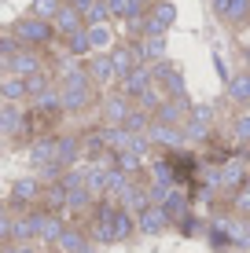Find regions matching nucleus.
Instances as JSON below:
<instances>
[{
  "label": "nucleus",
  "instance_id": "obj_9",
  "mask_svg": "<svg viewBox=\"0 0 250 253\" xmlns=\"http://www.w3.org/2000/svg\"><path fill=\"white\" fill-rule=\"evenodd\" d=\"M41 195H45V187H41L37 176H22V180L11 184V206H30V202H37Z\"/></svg>",
  "mask_w": 250,
  "mask_h": 253
},
{
  "label": "nucleus",
  "instance_id": "obj_36",
  "mask_svg": "<svg viewBox=\"0 0 250 253\" xmlns=\"http://www.w3.org/2000/svg\"><path fill=\"white\" fill-rule=\"evenodd\" d=\"M66 4V0H33V4H30V15H37V19H55V15H59V7H63Z\"/></svg>",
  "mask_w": 250,
  "mask_h": 253
},
{
  "label": "nucleus",
  "instance_id": "obj_10",
  "mask_svg": "<svg viewBox=\"0 0 250 253\" xmlns=\"http://www.w3.org/2000/svg\"><path fill=\"white\" fill-rule=\"evenodd\" d=\"M110 63H114V74H118V81L129 74V70H136L140 66V55H136V48L133 44H110Z\"/></svg>",
  "mask_w": 250,
  "mask_h": 253
},
{
  "label": "nucleus",
  "instance_id": "obj_28",
  "mask_svg": "<svg viewBox=\"0 0 250 253\" xmlns=\"http://www.w3.org/2000/svg\"><path fill=\"white\" fill-rule=\"evenodd\" d=\"M151 121H154L151 110L133 107V110H129V118H125V128H129V132H148V128H151Z\"/></svg>",
  "mask_w": 250,
  "mask_h": 253
},
{
  "label": "nucleus",
  "instance_id": "obj_39",
  "mask_svg": "<svg viewBox=\"0 0 250 253\" xmlns=\"http://www.w3.org/2000/svg\"><path fill=\"white\" fill-rule=\"evenodd\" d=\"M48 88H51V77L45 74V70H37V74L26 77V92H30V95H41V92H48Z\"/></svg>",
  "mask_w": 250,
  "mask_h": 253
},
{
  "label": "nucleus",
  "instance_id": "obj_37",
  "mask_svg": "<svg viewBox=\"0 0 250 253\" xmlns=\"http://www.w3.org/2000/svg\"><path fill=\"white\" fill-rule=\"evenodd\" d=\"M158 84H162V88H166V95H188V88H184V74H180L177 66L169 70V74L162 77Z\"/></svg>",
  "mask_w": 250,
  "mask_h": 253
},
{
  "label": "nucleus",
  "instance_id": "obj_24",
  "mask_svg": "<svg viewBox=\"0 0 250 253\" xmlns=\"http://www.w3.org/2000/svg\"><path fill=\"white\" fill-rule=\"evenodd\" d=\"M228 26H243L250 22V0H228V7H225V15H221Z\"/></svg>",
  "mask_w": 250,
  "mask_h": 253
},
{
  "label": "nucleus",
  "instance_id": "obj_40",
  "mask_svg": "<svg viewBox=\"0 0 250 253\" xmlns=\"http://www.w3.org/2000/svg\"><path fill=\"white\" fill-rule=\"evenodd\" d=\"M232 136H236L239 143H250V114H239L232 121Z\"/></svg>",
  "mask_w": 250,
  "mask_h": 253
},
{
  "label": "nucleus",
  "instance_id": "obj_46",
  "mask_svg": "<svg viewBox=\"0 0 250 253\" xmlns=\"http://www.w3.org/2000/svg\"><path fill=\"white\" fill-rule=\"evenodd\" d=\"M210 7H213V15L221 19V15H225V7H228V0H210Z\"/></svg>",
  "mask_w": 250,
  "mask_h": 253
},
{
  "label": "nucleus",
  "instance_id": "obj_2",
  "mask_svg": "<svg viewBox=\"0 0 250 253\" xmlns=\"http://www.w3.org/2000/svg\"><path fill=\"white\" fill-rule=\"evenodd\" d=\"M188 114H192L188 95H166V99H162V107L154 110V121H166V125H184Z\"/></svg>",
  "mask_w": 250,
  "mask_h": 253
},
{
  "label": "nucleus",
  "instance_id": "obj_34",
  "mask_svg": "<svg viewBox=\"0 0 250 253\" xmlns=\"http://www.w3.org/2000/svg\"><path fill=\"white\" fill-rule=\"evenodd\" d=\"M221 184H225V187H243L247 184V169L239 162H228L225 169H221Z\"/></svg>",
  "mask_w": 250,
  "mask_h": 253
},
{
  "label": "nucleus",
  "instance_id": "obj_13",
  "mask_svg": "<svg viewBox=\"0 0 250 253\" xmlns=\"http://www.w3.org/2000/svg\"><path fill=\"white\" fill-rule=\"evenodd\" d=\"M26 77H19V74H11V70H4L0 74V99L4 103H19V99H26Z\"/></svg>",
  "mask_w": 250,
  "mask_h": 253
},
{
  "label": "nucleus",
  "instance_id": "obj_44",
  "mask_svg": "<svg viewBox=\"0 0 250 253\" xmlns=\"http://www.w3.org/2000/svg\"><path fill=\"white\" fill-rule=\"evenodd\" d=\"M154 184H166V187H173V169H169L166 162H158V165H154Z\"/></svg>",
  "mask_w": 250,
  "mask_h": 253
},
{
  "label": "nucleus",
  "instance_id": "obj_1",
  "mask_svg": "<svg viewBox=\"0 0 250 253\" xmlns=\"http://www.w3.org/2000/svg\"><path fill=\"white\" fill-rule=\"evenodd\" d=\"M11 33L22 41V44H30V48H45L48 41L55 37V26H51L48 19H37V15H22V19L11 26Z\"/></svg>",
  "mask_w": 250,
  "mask_h": 253
},
{
  "label": "nucleus",
  "instance_id": "obj_31",
  "mask_svg": "<svg viewBox=\"0 0 250 253\" xmlns=\"http://www.w3.org/2000/svg\"><path fill=\"white\" fill-rule=\"evenodd\" d=\"M114 165H118V169H125L129 176H136V172L144 169V154H136V151H114Z\"/></svg>",
  "mask_w": 250,
  "mask_h": 253
},
{
  "label": "nucleus",
  "instance_id": "obj_32",
  "mask_svg": "<svg viewBox=\"0 0 250 253\" xmlns=\"http://www.w3.org/2000/svg\"><path fill=\"white\" fill-rule=\"evenodd\" d=\"M107 11H110V19H122V22L140 19V15H144V11H136L133 0H107Z\"/></svg>",
  "mask_w": 250,
  "mask_h": 253
},
{
  "label": "nucleus",
  "instance_id": "obj_49",
  "mask_svg": "<svg viewBox=\"0 0 250 253\" xmlns=\"http://www.w3.org/2000/svg\"><path fill=\"white\" fill-rule=\"evenodd\" d=\"M247 147H250V143H247Z\"/></svg>",
  "mask_w": 250,
  "mask_h": 253
},
{
  "label": "nucleus",
  "instance_id": "obj_25",
  "mask_svg": "<svg viewBox=\"0 0 250 253\" xmlns=\"http://www.w3.org/2000/svg\"><path fill=\"white\" fill-rule=\"evenodd\" d=\"M66 51H70L74 59H81V55H92V41H89V26L85 30H77L66 37Z\"/></svg>",
  "mask_w": 250,
  "mask_h": 253
},
{
  "label": "nucleus",
  "instance_id": "obj_41",
  "mask_svg": "<svg viewBox=\"0 0 250 253\" xmlns=\"http://www.w3.org/2000/svg\"><path fill=\"white\" fill-rule=\"evenodd\" d=\"M232 206H236V213L250 216V187H247V184L236 187V195H232Z\"/></svg>",
  "mask_w": 250,
  "mask_h": 253
},
{
  "label": "nucleus",
  "instance_id": "obj_7",
  "mask_svg": "<svg viewBox=\"0 0 250 253\" xmlns=\"http://www.w3.org/2000/svg\"><path fill=\"white\" fill-rule=\"evenodd\" d=\"M148 136H151V143H158V147H180V143H188L184 125H166V121H151Z\"/></svg>",
  "mask_w": 250,
  "mask_h": 253
},
{
  "label": "nucleus",
  "instance_id": "obj_6",
  "mask_svg": "<svg viewBox=\"0 0 250 253\" xmlns=\"http://www.w3.org/2000/svg\"><path fill=\"white\" fill-rule=\"evenodd\" d=\"M118 84H122V92L129 95V99H136V95H140L144 88H151V84H154V74H151V66H148V63H140L136 70H129V74H125Z\"/></svg>",
  "mask_w": 250,
  "mask_h": 253
},
{
  "label": "nucleus",
  "instance_id": "obj_19",
  "mask_svg": "<svg viewBox=\"0 0 250 253\" xmlns=\"http://www.w3.org/2000/svg\"><path fill=\"white\" fill-rule=\"evenodd\" d=\"M148 15L162 26V30H173V22H177V4H173V0H154V4L148 7Z\"/></svg>",
  "mask_w": 250,
  "mask_h": 253
},
{
  "label": "nucleus",
  "instance_id": "obj_29",
  "mask_svg": "<svg viewBox=\"0 0 250 253\" xmlns=\"http://www.w3.org/2000/svg\"><path fill=\"white\" fill-rule=\"evenodd\" d=\"M89 41H92V51H100V48H110V44H114V33H110L107 22H92V26H89Z\"/></svg>",
  "mask_w": 250,
  "mask_h": 253
},
{
  "label": "nucleus",
  "instance_id": "obj_5",
  "mask_svg": "<svg viewBox=\"0 0 250 253\" xmlns=\"http://www.w3.org/2000/svg\"><path fill=\"white\" fill-rule=\"evenodd\" d=\"M136 103L129 99L125 92H118V95H107L103 99V125H125V118H129V110H133Z\"/></svg>",
  "mask_w": 250,
  "mask_h": 253
},
{
  "label": "nucleus",
  "instance_id": "obj_42",
  "mask_svg": "<svg viewBox=\"0 0 250 253\" xmlns=\"http://www.w3.org/2000/svg\"><path fill=\"white\" fill-rule=\"evenodd\" d=\"M107 19H110V11H107V0H96V4H92L89 11H85V22H89V26H92V22H107Z\"/></svg>",
  "mask_w": 250,
  "mask_h": 253
},
{
  "label": "nucleus",
  "instance_id": "obj_4",
  "mask_svg": "<svg viewBox=\"0 0 250 253\" xmlns=\"http://www.w3.org/2000/svg\"><path fill=\"white\" fill-rule=\"evenodd\" d=\"M169 224H173V220H169V213L162 206H148V209L136 213V228H140L144 235H162Z\"/></svg>",
  "mask_w": 250,
  "mask_h": 253
},
{
  "label": "nucleus",
  "instance_id": "obj_15",
  "mask_svg": "<svg viewBox=\"0 0 250 253\" xmlns=\"http://www.w3.org/2000/svg\"><path fill=\"white\" fill-rule=\"evenodd\" d=\"M85 66H89V74H92V81H96V84H110V81H118L114 63H110V51H103V55H92Z\"/></svg>",
  "mask_w": 250,
  "mask_h": 253
},
{
  "label": "nucleus",
  "instance_id": "obj_30",
  "mask_svg": "<svg viewBox=\"0 0 250 253\" xmlns=\"http://www.w3.org/2000/svg\"><path fill=\"white\" fill-rule=\"evenodd\" d=\"M162 209L169 213V220H180V216L188 213V198L180 195V191H173V187H169V195L162 198Z\"/></svg>",
  "mask_w": 250,
  "mask_h": 253
},
{
  "label": "nucleus",
  "instance_id": "obj_38",
  "mask_svg": "<svg viewBox=\"0 0 250 253\" xmlns=\"http://www.w3.org/2000/svg\"><path fill=\"white\" fill-rule=\"evenodd\" d=\"M22 48V41L15 37V33H7V37H0V70H7V63H11V55Z\"/></svg>",
  "mask_w": 250,
  "mask_h": 253
},
{
  "label": "nucleus",
  "instance_id": "obj_8",
  "mask_svg": "<svg viewBox=\"0 0 250 253\" xmlns=\"http://www.w3.org/2000/svg\"><path fill=\"white\" fill-rule=\"evenodd\" d=\"M7 70H11V74H19V77H30V74H37V70H45V63H41L37 48L22 44V48H19V51L11 55V63H7Z\"/></svg>",
  "mask_w": 250,
  "mask_h": 253
},
{
  "label": "nucleus",
  "instance_id": "obj_35",
  "mask_svg": "<svg viewBox=\"0 0 250 253\" xmlns=\"http://www.w3.org/2000/svg\"><path fill=\"white\" fill-rule=\"evenodd\" d=\"M206 132H210V121L188 114V121H184V136H188V143H199V139H206Z\"/></svg>",
  "mask_w": 250,
  "mask_h": 253
},
{
  "label": "nucleus",
  "instance_id": "obj_11",
  "mask_svg": "<svg viewBox=\"0 0 250 253\" xmlns=\"http://www.w3.org/2000/svg\"><path fill=\"white\" fill-rule=\"evenodd\" d=\"M59 253H96V246H92V239L85 235L81 228H66L63 235H59Z\"/></svg>",
  "mask_w": 250,
  "mask_h": 253
},
{
  "label": "nucleus",
  "instance_id": "obj_45",
  "mask_svg": "<svg viewBox=\"0 0 250 253\" xmlns=\"http://www.w3.org/2000/svg\"><path fill=\"white\" fill-rule=\"evenodd\" d=\"M4 253H37V250H33L30 242H11V246H7Z\"/></svg>",
  "mask_w": 250,
  "mask_h": 253
},
{
  "label": "nucleus",
  "instance_id": "obj_17",
  "mask_svg": "<svg viewBox=\"0 0 250 253\" xmlns=\"http://www.w3.org/2000/svg\"><path fill=\"white\" fill-rule=\"evenodd\" d=\"M228 99L239 103V107H250V70L228 77Z\"/></svg>",
  "mask_w": 250,
  "mask_h": 253
},
{
  "label": "nucleus",
  "instance_id": "obj_22",
  "mask_svg": "<svg viewBox=\"0 0 250 253\" xmlns=\"http://www.w3.org/2000/svg\"><path fill=\"white\" fill-rule=\"evenodd\" d=\"M33 103H37V110H41V114H51V118H55V114H63V95H59L55 84H51L48 92L33 95Z\"/></svg>",
  "mask_w": 250,
  "mask_h": 253
},
{
  "label": "nucleus",
  "instance_id": "obj_3",
  "mask_svg": "<svg viewBox=\"0 0 250 253\" xmlns=\"http://www.w3.org/2000/svg\"><path fill=\"white\" fill-rule=\"evenodd\" d=\"M51 26H55V33L59 37H70V33H77V30H85V11L81 7H74V4H63L59 7V15L51 19Z\"/></svg>",
  "mask_w": 250,
  "mask_h": 253
},
{
  "label": "nucleus",
  "instance_id": "obj_12",
  "mask_svg": "<svg viewBox=\"0 0 250 253\" xmlns=\"http://www.w3.org/2000/svg\"><path fill=\"white\" fill-rule=\"evenodd\" d=\"M26 128V114L19 110V103H4L0 107V136H19Z\"/></svg>",
  "mask_w": 250,
  "mask_h": 253
},
{
  "label": "nucleus",
  "instance_id": "obj_43",
  "mask_svg": "<svg viewBox=\"0 0 250 253\" xmlns=\"http://www.w3.org/2000/svg\"><path fill=\"white\" fill-rule=\"evenodd\" d=\"M11 231H15V216L0 209V242H11Z\"/></svg>",
  "mask_w": 250,
  "mask_h": 253
},
{
  "label": "nucleus",
  "instance_id": "obj_27",
  "mask_svg": "<svg viewBox=\"0 0 250 253\" xmlns=\"http://www.w3.org/2000/svg\"><path fill=\"white\" fill-rule=\"evenodd\" d=\"M45 202L51 213H59V209H66V184L63 180H51V184L45 187Z\"/></svg>",
  "mask_w": 250,
  "mask_h": 253
},
{
  "label": "nucleus",
  "instance_id": "obj_20",
  "mask_svg": "<svg viewBox=\"0 0 250 253\" xmlns=\"http://www.w3.org/2000/svg\"><path fill=\"white\" fill-rule=\"evenodd\" d=\"M136 231H140V228H136L133 209H122V206H118V213H114V239H118V242H125V239H133Z\"/></svg>",
  "mask_w": 250,
  "mask_h": 253
},
{
  "label": "nucleus",
  "instance_id": "obj_23",
  "mask_svg": "<svg viewBox=\"0 0 250 253\" xmlns=\"http://www.w3.org/2000/svg\"><path fill=\"white\" fill-rule=\"evenodd\" d=\"M66 231V224L59 220V213H51V209H45V216H41V239L45 242H59V235Z\"/></svg>",
  "mask_w": 250,
  "mask_h": 253
},
{
  "label": "nucleus",
  "instance_id": "obj_18",
  "mask_svg": "<svg viewBox=\"0 0 250 253\" xmlns=\"http://www.w3.org/2000/svg\"><path fill=\"white\" fill-rule=\"evenodd\" d=\"M81 154H85V147H81V139H77V136H59V165H63V169L77 165Z\"/></svg>",
  "mask_w": 250,
  "mask_h": 253
},
{
  "label": "nucleus",
  "instance_id": "obj_33",
  "mask_svg": "<svg viewBox=\"0 0 250 253\" xmlns=\"http://www.w3.org/2000/svg\"><path fill=\"white\" fill-rule=\"evenodd\" d=\"M92 202H96V195H92V191L89 187H70V191H66V209H89Z\"/></svg>",
  "mask_w": 250,
  "mask_h": 253
},
{
  "label": "nucleus",
  "instance_id": "obj_16",
  "mask_svg": "<svg viewBox=\"0 0 250 253\" xmlns=\"http://www.w3.org/2000/svg\"><path fill=\"white\" fill-rule=\"evenodd\" d=\"M136 55H140V63H158V59H166V37H144L136 41Z\"/></svg>",
  "mask_w": 250,
  "mask_h": 253
},
{
  "label": "nucleus",
  "instance_id": "obj_26",
  "mask_svg": "<svg viewBox=\"0 0 250 253\" xmlns=\"http://www.w3.org/2000/svg\"><path fill=\"white\" fill-rule=\"evenodd\" d=\"M162 99H166V88H162V84L154 81L151 88H144L140 95H136V107H144V110H151V114H154V110L162 107Z\"/></svg>",
  "mask_w": 250,
  "mask_h": 253
},
{
  "label": "nucleus",
  "instance_id": "obj_14",
  "mask_svg": "<svg viewBox=\"0 0 250 253\" xmlns=\"http://www.w3.org/2000/svg\"><path fill=\"white\" fill-rule=\"evenodd\" d=\"M30 162L37 165H48V162H59V136H45V139H37V143L30 147Z\"/></svg>",
  "mask_w": 250,
  "mask_h": 253
},
{
  "label": "nucleus",
  "instance_id": "obj_48",
  "mask_svg": "<svg viewBox=\"0 0 250 253\" xmlns=\"http://www.w3.org/2000/svg\"><path fill=\"white\" fill-rule=\"evenodd\" d=\"M133 4H136V11H148V7L154 4V0H133Z\"/></svg>",
  "mask_w": 250,
  "mask_h": 253
},
{
  "label": "nucleus",
  "instance_id": "obj_47",
  "mask_svg": "<svg viewBox=\"0 0 250 253\" xmlns=\"http://www.w3.org/2000/svg\"><path fill=\"white\" fill-rule=\"evenodd\" d=\"M66 4H74V7H81V11H89V7L96 4V0H66Z\"/></svg>",
  "mask_w": 250,
  "mask_h": 253
},
{
  "label": "nucleus",
  "instance_id": "obj_21",
  "mask_svg": "<svg viewBox=\"0 0 250 253\" xmlns=\"http://www.w3.org/2000/svg\"><path fill=\"white\" fill-rule=\"evenodd\" d=\"M129 184H133V176H129L125 169H118V165H110V169H107V198H114V202H118Z\"/></svg>",
  "mask_w": 250,
  "mask_h": 253
}]
</instances>
